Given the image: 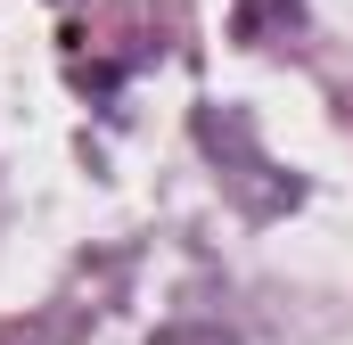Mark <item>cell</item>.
<instances>
[{"label":"cell","mask_w":353,"mask_h":345,"mask_svg":"<svg viewBox=\"0 0 353 345\" xmlns=\"http://www.w3.org/2000/svg\"><path fill=\"white\" fill-rule=\"evenodd\" d=\"M197 140H205L214 157H230V181L247 189V206H255V214H279V206H296V197H304V181H263V172H279V165L255 148V132H247V115H239V107H205V115H197Z\"/></svg>","instance_id":"6da1fadb"},{"label":"cell","mask_w":353,"mask_h":345,"mask_svg":"<svg viewBox=\"0 0 353 345\" xmlns=\"http://www.w3.org/2000/svg\"><path fill=\"white\" fill-rule=\"evenodd\" d=\"M296 17H304V0H239V8H230V41L255 50V41H271V33H288Z\"/></svg>","instance_id":"7a4b0ae2"},{"label":"cell","mask_w":353,"mask_h":345,"mask_svg":"<svg viewBox=\"0 0 353 345\" xmlns=\"http://www.w3.org/2000/svg\"><path fill=\"white\" fill-rule=\"evenodd\" d=\"M148 345H239L230 329H214V321H181V329H157Z\"/></svg>","instance_id":"3957f363"}]
</instances>
